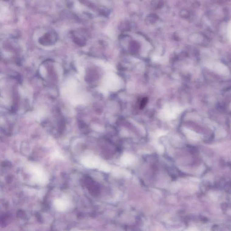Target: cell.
Segmentation results:
<instances>
[{
    "label": "cell",
    "mask_w": 231,
    "mask_h": 231,
    "mask_svg": "<svg viewBox=\"0 0 231 231\" xmlns=\"http://www.w3.org/2000/svg\"><path fill=\"white\" fill-rule=\"evenodd\" d=\"M226 134V131L222 129H219L217 130L216 132V135L217 136L219 137L225 136Z\"/></svg>",
    "instance_id": "3"
},
{
    "label": "cell",
    "mask_w": 231,
    "mask_h": 231,
    "mask_svg": "<svg viewBox=\"0 0 231 231\" xmlns=\"http://www.w3.org/2000/svg\"><path fill=\"white\" fill-rule=\"evenodd\" d=\"M147 101H148V99L146 98L142 99V101L141 102V103H140V109H144L145 106H146V104H147Z\"/></svg>",
    "instance_id": "5"
},
{
    "label": "cell",
    "mask_w": 231,
    "mask_h": 231,
    "mask_svg": "<svg viewBox=\"0 0 231 231\" xmlns=\"http://www.w3.org/2000/svg\"><path fill=\"white\" fill-rule=\"evenodd\" d=\"M206 66L210 69L219 74L227 75L229 73L228 68L219 62H209L207 63Z\"/></svg>",
    "instance_id": "1"
},
{
    "label": "cell",
    "mask_w": 231,
    "mask_h": 231,
    "mask_svg": "<svg viewBox=\"0 0 231 231\" xmlns=\"http://www.w3.org/2000/svg\"></svg>",
    "instance_id": "6"
},
{
    "label": "cell",
    "mask_w": 231,
    "mask_h": 231,
    "mask_svg": "<svg viewBox=\"0 0 231 231\" xmlns=\"http://www.w3.org/2000/svg\"><path fill=\"white\" fill-rule=\"evenodd\" d=\"M55 205L58 210H61V211L65 210L68 206L67 203L66 201L60 200L56 201L55 202Z\"/></svg>",
    "instance_id": "2"
},
{
    "label": "cell",
    "mask_w": 231,
    "mask_h": 231,
    "mask_svg": "<svg viewBox=\"0 0 231 231\" xmlns=\"http://www.w3.org/2000/svg\"><path fill=\"white\" fill-rule=\"evenodd\" d=\"M227 34H228V38L231 42V21L228 24V28H227Z\"/></svg>",
    "instance_id": "4"
}]
</instances>
